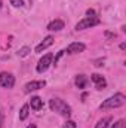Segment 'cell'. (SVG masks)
Here are the masks:
<instances>
[{"mask_svg":"<svg viewBox=\"0 0 126 128\" xmlns=\"http://www.w3.org/2000/svg\"><path fill=\"white\" fill-rule=\"evenodd\" d=\"M43 86H46V80H31V82L25 84L24 91L25 92H31V91H37V90H40Z\"/></svg>","mask_w":126,"mask_h":128,"instance_id":"cell-7","label":"cell"},{"mask_svg":"<svg viewBox=\"0 0 126 128\" xmlns=\"http://www.w3.org/2000/svg\"><path fill=\"white\" fill-rule=\"evenodd\" d=\"M111 128H126V122H125V119H120V121H117L114 125Z\"/></svg>","mask_w":126,"mask_h":128,"instance_id":"cell-17","label":"cell"},{"mask_svg":"<svg viewBox=\"0 0 126 128\" xmlns=\"http://www.w3.org/2000/svg\"><path fill=\"white\" fill-rule=\"evenodd\" d=\"M52 60H54V55H52V54H46V55H43V57L40 58V61L37 63V67H36L37 73H45V72L51 67Z\"/></svg>","mask_w":126,"mask_h":128,"instance_id":"cell-4","label":"cell"},{"mask_svg":"<svg viewBox=\"0 0 126 128\" xmlns=\"http://www.w3.org/2000/svg\"><path fill=\"white\" fill-rule=\"evenodd\" d=\"M63 28H64V21H61V20H54L52 22L48 24L49 32H61Z\"/></svg>","mask_w":126,"mask_h":128,"instance_id":"cell-11","label":"cell"},{"mask_svg":"<svg viewBox=\"0 0 126 128\" xmlns=\"http://www.w3.org/2000/svg\"><path fill=\"white\" fill-rule=\"evenodd\" d=\"M125 48H126V43H120V49L125 51Z\"/></svg>","mask_w":126,"mask_h":128,"instance_id":"cell-23","label":"cell"},{"mask_svg":"<svg viewBox=\"0 0 126 128\" xmlns=\"http://www.w3.org/2000/svg\"><path fill=\"white\" fill-rule=\"evenodd\" d=\"M28 106H31L33 110H40V109H43V100L40 97H31Z\"/></svg>","mask_w":126,"mask_h":128,"instance_id":"cell-12","label":"cell"},{"mask_svg":"<svg viewBox=\"0 0 126 128\" xmlns=\"http://www.w3.org/2000/svg\"><path fill=\"white\" fill-rule=\"evenodd\" d=\"M27 128H37V127H36V124H30Z\"/></svg>","mask_w":126,"mask_h":128,"instance_id":"cell-24","label":"cell"},{"mask_svg":"<svg viewBox=\"0 0 126 128\" xmlns=\"http://www.w3.org/2000/svg\"><path fill=\"white\" fill-rule=\"evenodd\" d=\"M28 113H30V106L28 104H24L21 107V110H19V119L21 121H25L28 118Z\"/></svg>","mask_w":126,"mask_h":128,"instance_id":"cell-14","label":"cell"},{"mask_svg":"<svg viewBox=\"0 0 126 128\" xmlns=\"http://www.w3.org/2000/svg\"><path fill=\"white\" fill-rule=\"evenodd\" d=\"M52 45H54V37H52V36H46V37L43 39V42H40V43L36 46V49H34V51H36L37 54H40L42 51L48 49V48H49V46H52Z\"/></svg>","mask_w":126,"mask_h":128,"instance_id":"cell-8","label":"cell"},{"mask_svg":"<svg viewBox=\"0 0 126 128\" xmlns=\"http://www.w3.org/2000/svg\"><path fill=\"white\" fill-rule=\"evenodd\" d=\"M63 128H77V124H76L74 121H70V119H68V121L64 124Z\"/></svg>","mask_w":126,"mask_h":128,"instance_id":"cell-18","label":"cell"},{"mask_svg":"<svg viewBox=\"0 0 126 128\" xmlns=\"http://www.w3.org/2000/svg\"><path fill=\"white\" fill-rule=\"evenodd\" d=\"M105 36L110 37V39H114L116 37V33H110V32H105Z\"/></svg>","mask_w":126,"mask_h":128,"instance_id":"cell-21","label":"cell"},{"mask_svg":"<svg viewBox=\"0 0 126 128\" xmlns=\"http://www.w3.org/2000/svg\"><path fill=\"white\" fill-rule=\"evenodd\" d=\"M74 84H76V86H77L79 90H85V88L88 86V84H89V79H88L85 74H77L76 79H74Z\"/></svg>","mask_w":126,"mask_h":128,"instance_id":"cell-10","label":"cell"},{"mask_svg":"<svg viewBox=\"0 0 126 128\" xmlns=\"http://www.w3.org/2000/svg\"><path fill=\"white\" fill-rule=\"evenodd\" d=\"M85 49H86L85 43H82V42H73V43H70V45L67 46L65 52H67V54H80V52H83Z\"/></svg>","mask_w":126,"mask_h":128,"instance_id":"cell-6","label":"cell"},{"mask_svg":"<svg viewBox=\"0 0 126 128\" xmlns=\"http://www.w3.org/2000/svg\"><path fill=\"white\" fill-rule=\"evenodd\" d=\"M86 15H88V16H96V14H95L94 9H88V10H86Z\"/></svg>","mask_w":126,"mask_h":128,"instance_id":"cell-20","label":"cell"},{"mask_svg":"<svg viewBox=\"0 0 126 128\" xmlns=\"http://www.w3.org/2000/svg\"><path fill=\"white\" fill-rule=\"evenodd\" d=\"M64 54H65V49H64V51H60V52H58V55L55 57V60H52V61H54V63H52V64H57V63H58V60H60V58L63 57Z\"/></svg>","mask_w":126,"mask_h":128,"instance_id":"cell-19","label":"cell"},{"mask_svg":"<svg viewBox=\"0 0 126 128\" xmlns=\"http://www.w3.org/2000/svg\"><path fill=\"white\" fill-rule=\"evenodd\" d=\"M91 80L95 84V86H96V90H104L105 86H107V80L101 76V74H98V73H94V74H91Z\"/></svg>","mask_w":126,"mask_h":128,"instance_id":"cell-9","label":"cell"},{"mask_svg":"<svg viewBox=\"0 0 126 128\" xmlns=\"http://www.w3.org/2000/svg\"><path fill=\"white\" fill-rule=\"evenodd\" d=\"M0 128H3V112L0 110Z\"/></svg>","mask_w":126,"mask_h":128,"instance_id":"cell-22","label":"cell"},{"mask_svg":"<svg viewBox=\"0 0 126 128\" xmlns=\"http://www.w3.org/2000/svg\"><path fill=\"white\" fill-rule=\"evenodd\" d=\"M1 8H3V2L0 0V9H1Z\"/></svg>","mask_w":126,"mask_h":128,"instance_id":"cell-25","label":"cell"},{"mask_svg":"<svg viewBox=\"0 0 126 128\" xmlns=\"http://www.w3.org/2000/svg\"><path fill=\"white\" fill-rule=\"evenodd\" d=\"M13 85H15L13 74L12 73H7V72H1L0 73V86L10 90V88H13Z\"/></svg>","mask_w":126,"mask_h":128,"instance_id":"cell-5","label":"cell"},{"mask_svg":"<svg viewBox=\"0 0 126 128\" xmlns=\"http://www.w3.org/2000/svg\"><path fill=\"white\" fill-rule=\"evenodd\" d=\"M30 52H31V49H30V48H28V46H22V48H21V49H19V51H18V55H19V57H22V58H24V57H27V55H28V54H30Z\"/></svg>","mask_w":126,"mask_h":128,"instance_id":"cell-15","label":"cell"},{"mask_svg":"<svg viewBox=\"0 0 126 128\" xmlns=\"http://www.w3.org/2000/svg\"><path fill=\"white\" fill-rule=\"evenodd\" d=\"M99 24V18L96 16H86L83 18L82 21H79L76 24V30L77 32H82V30H86V28H91V27H95Z\"/></svg>","mask_w":126,"mask_h":128,"instance_id":"cell-3","label":"cell"},{"mask_svg":"<svg viewBox=\"0 0 126 128\" xmlns=\"http://www.w3.org/2000/svg\"><path fill=\"white\" fill-rule=\"evenodd\" d=\"M49 107H51L52 112L61 115L64 118H70L71 116V107L64 100H61V98H52V100H49Z\"/></svg>","mask_w":126,"mask_h":128,"instance_id":"cell-1","label":"cell"},{"mask_svg":"<svg viewBox=\"0 0 126 128\" xmlns=\"http://www.w3.org/2000/svg\"><path fill=\"white\" fill-rule=\"evenodd\" d=\"M125 103H126V97L122 92H117L114 96L108 97L99 107L101 109H116V107H122Z\"/></svg>","mask_w":126,"mask_h":128,"instance_id":"cell-2","label":"cell"},{"mask_svg":"<svg viewBox=\"0 0 126 128\" xmlns=\"http://www.w3.org/2000/svg\"><path fill=\"white\" fill-rule=\"evenodd\" d=\"M9 2H10V4L15 6V8H22V6H24V0H9Z\"/></svg>","mask_w":126,"mask_h":128,"instance_id":"cell-16","label":"cell"},{"mask_svg":"<svg viewBox=\"0 0 126 128\" xmlns=\"http://www.w3.org/2000/svg\"><path fill=\"white\" fill-rule=\"evenodd\" d=\"M113 121V118L111 116H105V118H102V119H99L98 122H96V125L95 128H107L110 125V122Z\"/></svg>","mask_w":126,"mask_h":128,"instance_id":"cell-13","label":"cell"}]
</instances>
